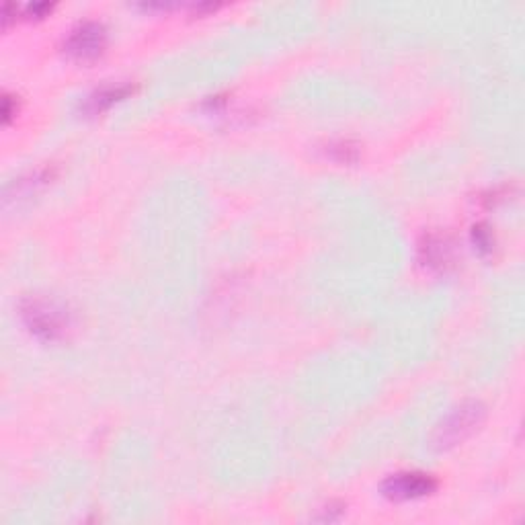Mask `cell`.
Returning <instances> with one entry per match:
<instances>
[{"instance_id": "obj_1", "label": "cell", "mask_w": 525, "mask_h": 525, "mask_svg": "<svg viewBox=\"0 0 525 525\" xmlns=\"http://www.w3.org/2000/svg\"><path fill=\"white\" fill-rule=\"evenodd\" d=\"M21 318L25 327L42 341H60L66 337V333L72 327V318L68 308L54 300L44 296H33L21 302Z\"/></svg>"}, {"instance_id": "obj_2", "label": "cell", "mask_w": 525, "mask_h": 525, "mask_svg": "<svg viewBox=\"0 0 525 525\" xmlns=\"http://www.w3.org/2000/svg\"><path fill=\"white\" fill-rule=\"evenodd\" d=\"M487 419V409L478 400H464L452 409L431 435V446L437 452L454 450L460 443L470 439Z\"/></svg>"}, {"instance_id": "obj_3", "label": "cell", "mask_w": 525, "mask_h": 525, "mask_svg": "<svg viewBox=\"0 0 525 525\" xmlns=\"http://www.w3.org/2000/svg\"><path fill=\"white\" fill-rule=\"evenodd\" d=\"M107 46V29L103 23H78L64 39V52L78 62L97 60Z\"/></svg>"}, {"instance_id": "obj_4", "label": "cell", "mask_w": 525, "mask_h": 525, "mask_svg": "<svg viewBox=\"0 0 525 525\" xmlns=\"http://www.w3.org/2000/svg\"><path fill=\"white\" fill-rule=\"evenodd\" d=\"M437 491V480L425 472H400L382 482V495L390 501H417Z\"/></svg>"}, {"instance_id": "obj_5", "label": "cell", "mask_w": 525, "mask_h": 525, "mask_svg": "<svg viewBox=\"0 0 525 525\" xmlns=\"http://www.w3.org/2000/svg\"><path fill=\"white\" fill-rule=\"evenodd\" d=\"M419 259L431 271H448L456 265V245L448 234H425L419 245Z\"/></svg>"}, {"instance_id": "obj_6", "label": "cell", "mask_w": 525, "mask_h": 525, "mask_svg": "<svg viewBox=\"0 0 525 525\" xmlns=\"http://www.w3.org/2000/svg\"><path fill=\"white\" fill-rule=\"evenodd\" d=\"M132 93H134V89L130 85H109V87H103V89L91 93L85 99V103L80 105V109H83V113H87V115H99V113L111 109L115 103L124 101Z\"/></svg>"}, {"instance_id": "obj_7", "label": "cell", "mask_w": 525, "mask_h": 525, "mask_svg": "<svg viewBox=\"0 0 525 525\" xmlns=\"http://www.w3.org/2000/svg\"><path fill=\"white\" fill-rule=\"evenodd\" d=\"M327 154L341 165H351L359 158V148L349 140H337V142L329 144Z\"/></svg>"}, {"instance_id": "obj_8", "label": "cell", "mask_w": 525, "mask_h": 525, "mask_svg": "<svg viewBox=\"0 0 525 525\" xmlns=\"http://www.w3.org/2000/svg\"><path fill=\"white\" fill-rule=\"evenodd\" d=\"M472 238H474L476 249H478L482 255L493 251L495 240H493V234H491V230H489L487 226H474V230H472Z\"/></svg>"}]
</instances>
